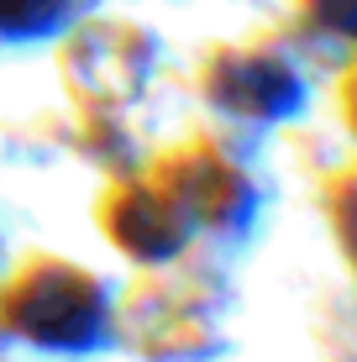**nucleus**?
<instances>
[{
	"label": "nucleus",
	"instance_id": "1",
	"mask_svg": "<svg viewBox=\"0 0 357 362\" xmlns=\"http://www.w3.org/2000/svg\"><path fill=\"white\" fill-rule=\"evenodd\" d=\"M205 95L226 116L247 121H284L305 105V79L284 53L268 47H221L205 64Z\"/></svg>",
	"mask_w": 357,
	"mask_h": 362
},
{
	"label": "nucleus",
	"instance_id": "2",
	"mask_svg": "<svg viewBox=\"0 0 357 362\" xmlns=\"http://www.w3.org/2000/svg\"><path fill=\"white\" fill-rule=\"evenodd\" d=\"M90 0H0V37L6 42H37L64 32Z\"/></svg>",
	"mask_w": 357,
	"mask_h": 362
},
{
	"label": "nucleus",
	"instance_id": "3",
	"mask_svg": "<svg viewBox=\"0 0 357 362\" xmlns=\"http://www.w3.org/2000/svg\"><path fill=\"white\" fill-rule=\"evenodd\" d=\"M300 11H305L310 27L352 37V42H357V0H300Z\"/></svg>",
	"mask_w": 357,
	"mask_h": 362
}]
</instances>
